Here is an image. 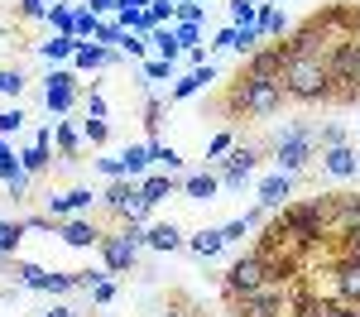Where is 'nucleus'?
I'll return each mask as SVG.
<instances>
[{"label": "nucleus", "instance_id": "obj_1", "mask_svg": "<svg viewBox=\"0 0 360 317\" xmlns=\"http://www.w3.org/2000/svg\"><path fill=\"white\" fill-rule=\"evenodd\" d=\"M283 96L298 106H332V72L327 58H288L283 67Z\"/></svg>", "mask_w": 360, "mask_h": 317}, {"label": "nucleus", "instance_id": "obj_2", "mask_svg": "<svg viewBox=\"0 0 360 317\" xmlns=\"http://www.w3.org/2000/svg\"><path fill=\"white\" fill-rule=\"evenodd\" d=\"M283 82H255V77H236L231 96H226V111L236 115H255V120H269L283 111Z\"/></svg>", "mask_w": 360, "mask_h": 317}, {"label": "nucleus", "instance_id": "obj_3", "mask_svg": "<svg viewBox=\"0 0 360 317\" xmlns=\"http://www.w3.org/2000/svg\"><path fill=\"white\" fill-rule=\"evenodd\" d=\"M288 313H293V279L288 284L274 279V284L255 288V293L231 298V317H288Z\"/></svg>", "mask_w": 360, "mask_h": 317}, {"label": "nucleus", "instance_id": "obj_4", "mask_svg": "<svg viewBox=\"0 0 360 317\" xmlns=\"http://www.w3.org/2000/svg\"><path fill=\"white\" fill-rule=\"evenodd\" d=\"M312 154H317V130L312 125H293V130H283L274 140V164L278 173H307V164H312Z\"/></svg>", "mask_w": 360, "mask_h": 317}, {"label": "nucleus", "instance_id": "obj_5", "mask_svg": "<svg viewBox=\"0 0 360 317\" xmlns=\"http://www.w3.org/2000/svg\"><path fill=\"white\" fill-rule=\"evenodd\" d=\"M264 284H274V274H269V259L259 255V250H245V255H240L236 264H231V269H226L221 293H226V303H231V298H240V293H255V288H264Z\"/></svg>", "mask_w": 360, "mask_h": 317}, {"label": "nucleus", "instance_id": "obj_6", "mask_svg": "<svg viewBox=\"0 0 360 317\" xmlns=\"http://www.w3.org/2000/svg\"><path fill=\"white\" fill-rule=\"evenodd\" d=\"M101 207L111 212L115 221H149V202H144V193H139L135 178H115V183H106V193H101Z\"/></svg>", "mask_w": 360, "mask_h": 317}, {"label": "nucleus", "instance_id": "obj_7", "mask_svg": "<svg viewBox=\"0 0 360 317\" xmlns=\"http://www.w3.org/2000/svg\"><path fill=\"white\" fill-rule=\"evenodd\" d=\"M283 48H288V58H327V48H332V29H327L322 15H312L307 25H298L288 39H283Z\"/></svg>", "mask_w": 360, "mask_h": 317}, {"label": "nucleus", "instance_id": "obj_8", "mask_svg": "<svg viewBox=\"0 0 360 317\" xmlns=\"http://www.w3.org/2000/svg\"><path fill=\"white\" fill-rule=\"evenodd\" d=\"M283 67H288V48H283V44H259L255 53H245L240 77H255V82H278V77H283Z\"/></svg>", "mask_w": 360, "mask_h": 317}, {"label": "nucleus", "instance_id": "obj_9", "mask_svg": "<svg viewBox=\"0 0 360 317\" xmlns=\"http://www.w3.org/2000/svg\"><path fill=\"white\" fill-rule=\"evenodd\" d=\"M255 169H259V149L255 144H236L217 164V178H221V188H245L250 178H255Z\"/></svg>", "mask_w": 360, "mask_h": 317}, {"label": "nucleus", "instance_id": "obj_10", "mask_svg": "<svg viewBox=\"0 0 360 317\" xmlns=\"http://www.w3.org/2000/svg\"><path fill=\"white\" fill-rule=\"evenodd\" d=\"M96 250H101V264H106L111 274H130V269L139 264V245H135V240H130V235H125L120 226H115V231H106Z\"/></svg>", "mask_w": 360, "mask_h": 317}, {"label": "nucleus", "instance_id": "obj_11", "mask_svg": "<svg viewBox=\"0 0 360 317\" xmlns=\"http://www.w3.org/2000/svg\"><path fill=\"white\" fill-rule=\"evenodd\" d=\"M327 274H332V298H336V303L360 308V259L341 250V255L332 259V269H327Z\"/></svg>", "mask_w": 360, "mask_h": 317}, {"label": "nucleus", "instance_id": "obj_12", "mask_svg": "<svg viewBox=\"0 0 360 317\" xmlns=\"http://www.w3.org/2000/svg\"><path fill=\"white\" fill-rule=\"evenodd\" d=\"M44 106L53 115H68L77 106V77H72L68 67H53V72L44 77Z\"/></svg>", "mask_w": 360, "mask_h": 317}, {"label": "nucleus", "instance_id": "obj_13", "mask_svg": "<svg viewBox=\"0 0 360 317\" xmlns=\"http://www.w3.org/2000/svg\"><path fill=\"white\" fill-rule=\"evenodd\" d=\"M336 240H346V235H356L360 231V193H336V207H332V221H327Z\"/></svg>", "mask_w": 360, "mask_h": 317}, {"label": "nucleus", "instance_id": "obj_14", "mask_svg": "<svg viewBox=\"0 0 360 317\" xmlns=\"http://www.w3.org/2000/svg\"><path fill=\"white\" fill-rule=\"evenodd\" d=\"M53 235H63V245H72V250H91V245H101L106 231L96 221H86V216H68V221H58Z\"/></svg>", "mask_w": 360, "mask_h": 317}, {"label": "nucleus", "instance_id": "obj_15", "mask_svg": "<svg viewBox=\"0 0 360 317\" xmlns=\"http://www.w3.org/2000/svg\"><path fill=\"white\" fill-rule=\"evenodd\" d=\"M91 202H96L91 188H72V193H53V198L44 202V212H49L53 221H68V216H82Z\"/></svg>", "mask_w": 360, "mask_h": 317}, {"label": "nucleus", "instance_id": "obj_16", "mask_svg": "<svg viewBox=\"0 0 360 317\" xmlns=\"http://www.w3.org/2000/svg\"><path fill=\"white\" fill-rule=\"evenodd\" d=\"M139 193H144V202H149V207H159L164 198L183 193V178H178V173H164V169H149L144 178H139Z\"/></svg>", "mask_w": 360, "mask_h": 317}, {"label": "nucleus", "instance_id": "obj_17", "mask_svg": "<svg viewBox=\"0 0 360 317\" xmlns=\"http://www.w3.org/2000/svg\"><path fill=\"white\" fill-rule=\"evenodd\" d=\"M322 173H332V178H356L360 173L356 144H332V149H322Z\"/></svg>", "mask_w": 360, "mask_h": 317}, {"label": "nucleus", "instance_id": "obj_18", "mask_svg": "<svg viewBox=\"0 0 360 317\" xmlns=\"http://www.w3.org/2000/svg\"><path fill=\"white\" fill-rule=\"evenodd\" d=\"M120 48H106V44H77V53H72V67L77 72H101V67H111L120 63Z\"/></svg>", "mask_w": 360, "mask_h": 317}, {"label": "nucleus", "instance_id": "obj_19", "mask_svg": "<svg viewBox=\"0 0 360 317\" xmlns=\"http://www.w3.org/2000/svg\"><path fill=\"white\" fill-rule=\"evenodd\" d=\"M293 173H269L264 183H259V207L264 212H278V207H288V198H293Z\"/></svg>", "mask_w": 360, "mask_h": 317}, {"label": "nucleus", "instance_id": "obj_20", "mask_svg": "<svg viewBox=\"0 0 360 317\" xmlns=\"http://www.w3.org/2000/svg\"><path fill=\"white\" fill-rule=\"evenodd\" d=\"M49 144H53V130H39V135H34V144H29L25 154H20V164H25L29 178L49 173V164H53V149H49Z\"/></svg>", "mask_w": 360, "mask_h": 317}, {"label": "nucleus", "instance_id": "obj_21", "mask_svg": "<svg viewBox=\"0 0 360 317\" xmlns=\"http://www.w3.org/2000/svg\"><path fill=\"white\" fill-rule=\"evenodd\" d=\"M217 193H221V178H217L212 169L183 173V198H193V202H217Z\"/></svg>", "mask_w": 360, "mask_h": 317}, {"label": "nucleus", "instance_id": "obj_22", "mask_svg": "<svg viewBox=\"0 0 360 317\" xmlns=\"http://www.w3.org/2000/svg\"><path fill=\"white\" fill-rule=\"evenodd\" d=\"M212 82H217V67H212V63H207V67H193L188 77H178V82L168 86V101H188V96H197L202 86H212Z\"/></svg>", "mask_w": 360, "mask_h": 317}, {"label": "nucleus", "instance_id": "obj_23", "mask_svg": "<svg viewBox=\"0 0 360 317\" xmlns=\"http://www.w3.org/2000/svg\"><path fill=\"white\" fill-rule=\"evenodd\" d=\"M144 245H149V250H183V245H188V235H183V231L173 226V221H159V226H149L144 231Z\"/></svg>", "mask_w": 360, "mask_h": 317}, {"label": "nucleus", "instance_id": "obj_24", "mask_svg": "<svg viewBox=\"0 0 360 317\" xmlns=\"http://www.w3.org/2000/svg\"><path fill=\"white\" fill-rule=\"evenodd\" d=\"M188 250H193L197 259L221 255V250H226V235H221V226H202V231H193V235H188Z\"/></svg>", "mask_w": 360, "mask_h": 317}, {"label": "nucleus", "instance_id": "obj_25", "mask_svg": "<svg viewBox=\"0 0 360 317\" xmlns=\"http://www.w3.org/2000/svg\"><path fill=\"white\" fill-rule=\"evenodd\" d=\"M77 44H82V39H72V34H49V39L39 44V58H49V63H72Z\"/></svg>", "mask_w": 360, "mask_h": 317}, {"label": "nucleus", "instance_id": "obj_26", "mask_svg": "<svg viewBox=\"0 0 360 317\" xmlns=\"http://www.w3.org/2000/svg\"><path fill=\"white\" fill-rule=\"evenodd\" d=\"M15 264V274H20V284L34 288V293H49V279H53V269H44V264H29V259H10Z\"/></svg>", "mask_w": 360, "mask_h": 317}, {"label": "nucleus", "instance_id": "obj_27", "mask_svg": "<svg viewBox=\"0 0 360 317\" xmlns=\"http://www.w3.org/2000/svg\"><path fill=\"white\" fill-rule=\"evenodd\" d=\"M255 25H259V34H264V39H283V34H288V15H283L278 5H259Z\"/></svg>", "mask_w": 360, "mask_h": 317}, {"label": "nucleus", "instance_id": "obj_28", "mask_svg": "<svg viewBox=\"0 0 360 317\" xmlns=\"http://www.w3.org/2000/svg\"><path fill=\"white\" fill-rule=\"evenodd\" d=\"M149 144V164L154 169H164V173H183V154L173 149V144H164V140H144Z\"/></svg>", "mask_w": 360, "mask_h": 317}, {"label": "nucleus", "instance_id": "obj_29", "mask_svg": "<svg viewBox=\"0 0 360 317\" xmlns=\"http://www.w3.org/2000/svg\"><path fill=\"white\" fill-rule=\"evenodd\" d=\"M25 216L20 221H0V264H10L15 259V250H20V240H25Z\"/></svg>", "mask_w": 360, "mask_h": 317}, {"label": "nucleus", "instance_id": "obj_30", "mask_svg": "<svg viewBox=\"0 0 360 317\" xmlns=\"http://www.w3.org/2000/svg\"><path fill=\"white\" fill-rule=\"evenodd\" d=\"M72 25H77V5L72 0H53L49 5V29L53 34H72Z\"/></svg>", "mask_w": 360, "mask_h": 317}, {"label": "nucleus", "instance_id": "obj_31", "mask_svg": "<svg viewBox=\"0 0 360 317\" xmlns=\"http://www.w3.org/2000/svg\"><path fill=\"white\" fill-rule=\"evenodd\" d=\"M120 159H125V178H135V183H139L149 169H154V164H149V144H130Z\"/></svg>", "mask_w": 360, "mask_h": 317}, {"label": "nucleus", "instance_id": "obj_32", "mask_svg": "<svg viewBox=\"0 0 360 317\" xmlns=\"http://www.w3.org/2000/svg\"><path fill=\"white\" fill-rule=\"evenodd\" d=\"M149 44H154L159 58H168V63H178V58H183V44L173 39V25H159L154 34H149Z\"/></svg>", "mask_w": 360, "mask_h": 317}, {"label": "nucleus", "instance_id": "obj_33", "mask_svg": "<svg viewBox=\"0 0 360 317\" xmlns=\"http://www.w3.org/2000/svg\"><path fill=\"white\" fill-rule=\"evenodd\" d=\"M53 140H58V154H63V159H77V154H82V135H77V130H72V125H58L53 130Z\"/></svg>", "mask_w": 360, "mask_h": 317}, {"label": "nucleus", "instance_id": "obj_34", "mask_svg": "<svg viewBox=\"0 0 360 317\" xmlns=\"http://www.w3.org/2000/svg\"><path fill=\"white\" fill-rule=\"evenodd\" d=\"M96 29H101V15H91L77 5V25H72V39H82V44H96Z\"/></svg>", "mask_w": 360, "mask_h": 317}, {"label": "nucleus", "instance_id": "obj_35", "mask_svg": "<svg viewBox=\"0 0 360 317\" xmlns=\"http://www.w3.org/2000/svg\"><path fill=\"white\" fill-rule=\"evenodd\" d=\"M164 111H168V101H164V96H149V101H144V130H149V140H159Z\"/></svg>", "mask_w": 360, "mask_h": 317}, {"label": "nucleus", "instance_id": "obj_36", "mask_svg": "<svg viewBox=\"0 0 360 317\" xmlns=\"http://www.w3.org/2000/svg\"><path fill=\"white\" fill-rule=\"evenodd\" d=\"M82 140L91 144V149L111 144V125H106V120H96V115H86V120H82Z\"/></svg>", "mask_w": 360, "mask_h": 317}, {"label": "nucleus", "instance_id": "obj_37", "mask_svg": "<svg viewBox=\"0 0 360 317\" xmlns=\"http://www.w3.org/2000/svg\"><path fill=\"white\" fill-rule=\"evenodd\" d=\"M202 34H207V25H183V20H173V39L183 44V53L202 44Z\"/></svg>", "mask_w": 360, "mask_h": 317}, {"label": "nucleus", "instance_id": "obj_38", "mask_svg": "<svg viewBox=\"0 0 360 317\" xmlns=\"http://www.w3.org/2000/svg\"><path fill=\"white\" fill-rule=\"evenodd\" d=\"M231 149H236V135H231V130L212 135V140H207V164H221V159L231 154Z\"/></svg>", "mask_w": 360, "mask_h": 317}, {"label": "nucleus", "instance_id": "obj_39", "mask_svg": "<svg viewBox=\"0 0 360 317\" xmlns=\"http://www.w3.org/2000/svg\"><path fill=\"white\" fill-rule=\"evenodd\" d=\"M255 15H259V0H231V25L236 29L255 25Z\"/></svg>", "mask_w": 360, "mask_h": 317}, {"label": "nucleus", "instance_id": "obj_40", "mask_svg": "<svg viewBox=\"0 0 360 317\" xmlns=\"http://www.w3.org/2000/svg\"><path fill=\"white\" fill-rule=\"evenodd\" d=\"M125 34H130V29H120L115 20H101V29H96V44H106V48H120V44H125Z\"/></svg>", "mask_w": 360, "mask_h": 317}, {"label": "nucleus", "instance_id": "obj_41", "mask_svg": "<svg viewBox=\"0 0 360 317\" xmlns=\"http://www.w3.org/2000/svg\"><path fill=\"white\" fill-rule=\"evenodd\" d=\"M178 20L183 25H207V5L202 0H178Z\"/></svg>", "mask_w": 360, "mask_h": 317}, {"label": "nucleus", "instance_id": "obj_42", "mask_svg": "<svg viewBox=\"0 0 360 317\" xmlns=\"http://www.w3.org/2000/svg\"><path fill=\"white\" fill-rule=\"evenodd\" d=\"M25 91V72L20 67H0V96H20Z\"/></svg>", "mask_w": 360, "mask_h": 317}, {"label": "nucleus", "instance_id": "obj_43", "mask_svg": "<svg viewBox=\"0 0 360 317\" xmlns=\"http://www.w3.org/2000/svg\"><path fill=\"white\" fill-rule=\"evenodd\" d=\"M259 39H264V34H259V25L236 29V53H255V48H259Z\"/></svg>", "mask_w": 360, "mask_h": 317}, {"label": "nucleus", "instance_id": "obj_44", "mask_svg": "<svg viewBox=\"0 0 360 317\" xmlns=\"http://www.w3.org/2000/svg\"><path fill=\"white\" fill-rule=\"evenodd\" d=\"M173 77V63L168 58H144V82H164Z\"/></svg>", "mask_w": 360, "mask_h": 317}, {"label": "nucleus", "instance_id": "obj_45", "mask_svg": "<svg viewBox=\"0 0 360 317\" xmlns=\"http://www.w3.org/2000/svg\"><path fill=\"white\" fill-rule=\"evenodd\" d=\"M149 20H154V25H173V20H178V5H173V0H149Z\"/></svg>", "mask_w": 360, "mask_h": 317}, {"label": "nucleus", "instance_id": "obj_46", "mask_svg": "<svg viewBox=\"0 0 360 317\" xmlns=\"http://www.w3.org/2000/svg\"><path fill=\"white\" fill-rule=\"evenodd\" d=\"M96 173H101L106 183H115V178H125V159H120V154H111V159H96Z\"/></svg>", "mask_w": 360, "mask_h": 317}, {"label": "nucleus", "instance_id": "obj_47", "mask_svg": "<svg viewBox=\"0 0 360 317\" xmlns=\"http://www.w3.org/2000/svg\"><path fill=\"white\" fill-rule=\"evenodd\" d=\"M20 125H25V111H20V106H10V111H0V140H10V135H15Z\"/></svg>", "mask_w": 360, "mask_h": 317}, {"label": "nucleus", "instance_id": "obj_48", "mask_svg": "<svg viewBox=\"0 0 360 317\" xmlns=\"http://www.w3.org/2000/svg\"><path fill=\"white\" fill-rule=\"evenodd\" d=\"M332 144H351V140H346L341 125H322V130H317V149H332Z\"/></svg>", "mask_w": 360, "mask_h": 317}, {"label": "nucleus", "instance_id": "obj_49", "mask_svg": "<svg viewBox=\"0 0 360 317\" xmlns=\"http://www.w3.org/2000/svg\"><path fill=\"white\" fill-rule=\"evenodd\" d=\"M53 0H20V20H49Z\"/></svg>", "mask_w": 360, "mask_h": 317}, {"label": "nucleus", "instance_id": "obj_50", "mask_svg": "<svg viewBox=\"0 0 360 317\" xmlns=\"http://www.w3.org/2000/svg\"><path fill=\"white\" fill-rule=\"evenodd\" d=\"M86 293H91V303H96V308H106V303H111V298H115V284H111V274H106L101 284H91V288H86Z\"/></svg>", "mask_w": 360, "mask_h": 317}, {"label": "nucleus", "instance_id": "obj_51", "mask_svg": "<svg viewBox=\"0 0 360 317\" xmlns=\"http://www.w3.org/2000/svg\"><path fill=\"white\" fill-rule=\"evenodd\" d=\"M120 53H125V58H144V53H149V39H144V34H125Z\"/></svg>", "mask_w": 360, "mask_h": 317}, {"label": "nucleus", "instance_id": "obj_52", "mask_svg": "<svg viewBox=\"0 0 360 317\" xmlns=\"http://www.w3.org/2000/svg\"><path fill=\"white\" fill-rule=\"evenodd\" d=\"M77 288V274H53L49 279V298H63V293H72Z\"/></svg>", "mask_w": 360, "mask_h": 317}, {"label": "nucleus", "instance_id": "obj_53", "mask_svg": "<svg viewBox=\"0 0 360 317\" xmlns=\"http://www.w3.org/2000/svg\"><path fill=\"white\" fill-rule=\"evenodd\" d=\"M86 115H96V120H106V115H111V106H106V96H101L96 86L86 91Z\"/></svg>", "mask_w": 360, "mask_h": 317}, {"label": "nucleus", "instance_id": "obj_54", "mask_svg": "<svg viewBox=\"0 0 360 317\" xmlns=\"http://www.w3.org/2000/svg\"><path fill=\"white\" fill-rule=\"evenodd\" d=\"M20 173H25V164H20V154H10V159H0V183H5V188H10V183L20 178Z\"/></svg>", "mask_w": 360, "mask_h": 317}, {"label": "nucleus", "instance_id": "obj_55", "mask_svg": "<svg viewBox=\"0 0 360 317\" xmlns=\"http://www.w3.org/2000/svg\"><path fill=\"white\" fill-rule=\"evenodd\" d=\"M207 48H236V25L217 29V39H212V44H207Z\"/></svg>", "mask_w": 360, "mask_h": 317}, {"label": "nucleus", "instance_id": "obj_56", "mask_svg": "<svg viewBox=\"0 0 360 317\" xmlns=\"http://www.w3.org/2000/svg\"><path fill=\"white\" fill-rule=\"evenodd\" d=\"M322 317H360V308H351V303H336V298H327V313Z\"/></svg>", "mask_w": 360, "mask_h": 317}, {"label": "nucleus", "instance_id": "obj_57", "mask_svg": "<svg viewBox=\"0 0 360 317\" xmlns=\"http://www.w3.org/2000/svg\"><path fill=\"white\" fill-rule=\"evenodd\" d=\"M82 10H91V15H115V0H86Z\"/></svg>", "mask_w": 360, "mask_h": 317}, {"label": "nucleus", "instance_id": "obj_58", "mask_svg": "<svg viewBox=\"0 0 360 317\" xmlns=\"http://www.w3.org/2000/svg\"><path fill=\"white\" fill-rule=\"evenodd\" d=\"M39 317H77V313H72L68 303H49V308H44V313H39Z\"/></svg>", "mask_w": 360, "mask_h": 317}, {"label": "nucleus", "instance_id": "obj_59", "mask_svg": "<svg viewBox=\"0 0 360 317\" xmlns=\"http://www.w3.org/2000/svg\"><path fill=\"white\" fill-rule=\"evenodd\" d=\"M341 250H346V255H356V259H360V231H356V235H346V240H341Z\"/></svg>", "mask_w": 360, "mask_h": 317}, {"label": "nucleus", "instance_id": "obj_60", "mask_svg": "<svg viewBox=\"0 0 360 317\" xmlns=\"http://www.w3.org/2000/svg\"><path fill=\"white\" fill-rule=\"evenodd\" d=\"M188 63H193V67H207V48H202V44H197V48H188Z\"/></svg>", "mask_w": 360, "mask_h": 317}, {"label": "nucleus", "instance_id": "obj_61", "mask_svg": "<svg viewBox=\"0 0 360 317\" xmlns=\"http://www.w3.org/2000/svg\"><path fill=\"white\" fill-rule=\"evenodd\" d=\"M164 317H197V313H193V308H188V303H173V308H168Z\"/></svg>", "mask_w": 360, "mask_h": 317}, {"label": "nucleus", "instance_id": "obj_62", "mask_svg": "<svg viewBox=\"0 0 360 317\" xmlns=\"http://www.w3.org/2000/svg\"><path fill=\"white\" fill-rule=\"evenodd\" d=\"M10 154H15V149H10V140H0V159H10Z\"/></svg>", "mask_w": 360, "mask_h": 317}, {"label": "nucleus", "instance_id": "obj_63", "mask_svg": "<svg viewBox=\"0 0 360 317\" xmlns=\"http://www.w3.org/2000/svg\"><path fill=\"white\" fill-rule=\"evenodd\" d=\"M356 39H360V5H356Z\"/></svg>", "mask_w": 360, "mask_h": 317}, {"label": "nucleus", "instance_id": "obj_64", "mask_svg": "<svg viewBox=\"0 0 360 317\" xmlns=\"http://www.w3.org/2000/svg\"><path fill=\"white\" fill-rule=\"evenodd\" d=\"M202 5H207V0H202Z\"/></svg>", "mask_w": 360, "mask_h": 317}]
</instances>
